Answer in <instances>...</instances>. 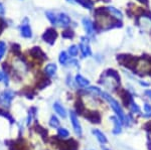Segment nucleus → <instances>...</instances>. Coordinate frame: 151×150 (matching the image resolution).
I'll return each instance as SVG.
<instances>
[{"label": "nucleus", "instance_id": "nucleus-1", "mask_svg": "<svg viewBox=\"0 0 151 150\" xmlns=\"http://www.w3.org/2000/svg\"><path fill=\"white\" fill-rule=\"evenodd\" d=\"M102 97L105 99V100L107 101L109 104H110V106L112 107V109L114 110V112L116 113V115L118 116L119 120L121 121V122L124 124V121H125V115H124V112L122 110V108H121V106L119 105V103L117 102L115 99H113L111 96H109L107 93H102L101 94Z\"/></svg>", "mask_w": 151, "mask_h": 150}, {"label": "nucleus", "instance_id": "nucleus-2", "mask_svg": "<svg viewBox=\"0 0 151 150\" xmlns=\"http://www.w3.org/2000/svg\"><path fill=\"white\" fill-rule=\"evenodd\" d=\"M117 60L120 62L122 66L127 67L128 69H135L136 66H137V59L135 57H132V55H117Z\"/></svg>", "mask_w": 151, "mask_h": 150}, {"label": "nucleus", "instance_id": "nucleus-3", "mask_svg": "<svg viewBox=\"0 0 151 150\" xmlns=\"http://www.w3.org/2000/svg\"><path fill=\"white\" fill-rule=\"evenodd\" d=\"M13 98H14V92H12L10 90L4 91L0 95V105L4 106V107H9Z\"/></svg>", "mask_w": 151, "mask_h": 150}, {"label": "nucleus", "instance_id": "nucleus-4", "mask_svg": "<svg viewBox=\"0 0 151 150\" xmlns=\"http://www.w3.org/2000/svg\"><path fill=\"white\" fill-rule=\"evenodd\" d=\"M57 36H58V33H57V31H55V29H53V28H48V29L45 30V32L43 33L42 38L45 42H48L50 44H53L55 39H57Z\"/></svg>", "mask_w": 151, "mask_h": 150}, {"label": "nucleus", "instance_id": "nucleus-5", "mask_svg": "<svg viewBox=\"0 0 151 150\" xmlns=\"http://www.w3.org/2000/svg\"><path fill=\"white\" fill-rule=\"evenodd\" d=\"M70 121H72L73 127H74V129H75V132L77 133V135L81 136L82 135V127H81V124H80L79 120H78V117H77V115H76V113L70 112Z\"/></svg>", "mask_w": 151, "mask_h": 150}, {"label": "nucleus", "instance_id": "nucleus-6", "mask_svg": "<svg viewBox=\"0 0 151 150\" xmlns=\"http://www.w3.org/2000/svg\"><path fill=\"white\" fill-rule=\"evenodd\" d=\"M80 48H81L82 55L84 57H89L91 55V50H90V45L88 42V39L86 37H82V42L80 43Z\"/></svg>", "mask_w": 151, "mask_h": 150}, {"label": "nucleus", "instance_id": "nucleus-7", "mask_svg": "<svg viewBox=\"0 0 151 150\" xmlns=\"http://www.w3.org/2000/svg\"><path fill=\"white\" fill-rule=\"evenodd\" d=\"M85 117L87 118L90 122L92 123H96V124H99L101 122V115H100L99 112L97 111H91V112H88Z\"/></svg>", "mask_w": 151, "mask_h": 150}, {"label": "nucleus", "instance_id": "nucleus-8", "mask_svg": "<svg viewBox=\"0 0 151 150\" xmlns=\"http://www.w3.org/2000/svg\"><path fill=\"white\" fill-rule=\"evenodd\" d=\"M83 25H84V28H85V30L87 31L88 34L89 35L94 34V24L89 18L83 19Z\"/></svg>", "mask_w": 151, "mask_h": 150}, {"label": "nucleus", "instance_id": "nucleus-9", "mask_svg": "<svg viewBox=\"0 0 151 150\" xmlns=\"http://www.w3.org/2000/svg\"><path fill=\"white\" fill-rule=\"evenodd\" d=\"M58 23L60 24L63 27H68L70 23V19L67 14L65 13H60V15L58 16Z\"/></svg>", "mask_w": 151, "mask_h": 150}, {"label": "nucleus", "instance_id": "nucleus-10", "mask_svg": "<svg viewBox=\"0 0 151 150\" xmlns=\"http://www.w3.org/2000/svg\"><path fill=\"white\" fill-rule=\"evenodd\" d=\"M30 55H32L33 57H35V59H38V60H41V59H45V52H42V50H40V47H32L30 50Z\"/></svg>", "mask_w": 151, "mask_h": 150}, {"label": "nucleus", "instance_id": "nucleus-11", "mask_svg": "<svg viewBox=\"0 0 151 150\" xmlns=\"http://www.w3.org/2000/svg\"><path fill=\"white\" fill-rule=\"evenodd\" d=\"M120 96H121V99H122V102L125 106H129L130 103L133 101L132 99V96L129 94V92H127L126 90H122L120 92Z\"/></svg>", "mask_w": 151, "mask_h": 150}, {"label": "nucleus", "instance_id": "nucleus-12", "mask_svg": "<svg viewBox=\"0 0 151 150\" xmlns=\"http://www.w3.org/2000/svg\"><path fill=\"white\" fill-rule=\"evenodd\" d=\"M110 120H112V122L114 123V130L113 133L114 134H119L122 131V122L119 120V118L117 117H110Z\"/></svg>", "mask_w": 151, "mask_h": 150}, {"label": "nucleus", "instance_id": "nucleus-13", "mask_svg": "<svg viewBox=\"0 0 151 150\" xmlns=\"http://www.w3.org/2000/svg\"><path fill=\"white\" fill-rule=\"evenodd\" d=\"M92 132H93V134L95 135V137H97V139L99 140V142H101L102 144L107 143V137L105 136V134H103V133L100 131V130L94 129Z\"/></svg>", "mask_w": 151, "mask_h": 150}, {"label": "nucleus", "instance_id": "nucleus-14", "mask_svg": "<svg viewBox=\"0 0 151 150\" xmlns=\"http://www.w3.org/2000/svg\"><path fill=\"white\" fill-rule=\"evenodd\" d=\"M20 31H21V35L25 38H29L32 36V32H31V28L29 27V25L25 24V25H22L20 28Z\"/></svg>", "mask_w": 151, "mask_h": 150}, {"label": "nucleus", "instance_id": "nucleus-15", "mask_svg": "<svg viewBox=\"0 0 151 150\" xmlns=\"http://www.w3.org/2000/svg\"><path fill=\"white\" fill-rule=\"evenodd\" d=\"M53 109H55V111L60 116V117L65 118V116H67V113H65V108L63 107V106L60 105V103H55V104H53Z\"/></svg>", "mask_w": 151, "mask_h": 150}, {"label": "nucleus", "instance_id": "nucleus-16", "mask_svg": "<svg viewBox=\"0 0 151 150\" xmlns=\"http://www.w3.org/2000/svg\"><path fill=\"white\" fill-rule=\"evenodd\" d=\"M45 74H47L48 77L55 76V72H57V65H55V64L47 65V66L45 67Z\"/></svg>", "mask_w": 151, "mask_h": 150}, {"label": "nucleus", "instance_id": "nucleus-17", "mask_svg": "<svg viewBox=\"0 0 151 150\" xmlns=\"http://www.w3.org/2000/svg\"><path fill=\"white\" fill-rule=\"evenodd\" d=\"M76 82H77V84L79 85V86L84 87V88L89 86V81H88L87 79H85L84 77H82L81 75H77V76H76Z\"/></svg>", "mask_w": 151, "mask_h": 150}, {"label": "nucleus", "instance_id": "nucleus-18", "mask_svg": "<svg viewBox=\"0 0 151 150\" xmlns=\"http://www.w3.org/2000/svg\"><path fill=\"white\" fill-rule=\"evenodd\" d=\"M35 130H36V132H37V133H40V136L42 137V139L45 140V141H47V129H45V128L40 126L38 124H35Z\"/></svg>", "mask_w": 151, "mask_h": 150}, {"label": "nucleus", "instance_id": "nucleus-19", "mask_svg": "<svg viewBox=\"0 0 151 150\" xmlns=\"http://www.w3.org/2000/svg\"><path fill=\"white\" fill-rule=\"evenodd\" d=\"M106 75L107 77H111V78L115 79V81L117 83H120V77H119V74L115 70H108V71H106Z\"/></svg>", "mask_w": 151, "mask_h": 150}, {"label": "nucleus", "instance_id": "nucleus-20", "mask_svg": "<svg viewBox=\"0 0 151 150\" xmlns=\"http://www.w3.org/2000/svg\"><path fill=\"white\" fill-rule=\"evenodd\" d=\"M8 146H9V149L10 150H27V148L19 141L14 142V143H12L11 145H8Z\"/></svg>", "mask_w": 151, "mask_h": 150}, {"label": "nucleus", "instance_id": "nucleus-21", "mask_svg": "<svg viewBox=\"0 0 151 150\" xmlns=\"http://www.w3.org/2000/svg\"><path fill=\"white\" fill-rule=\"evenodd\" d=\"M108 11L109 12H111V14L113 16H115L116 18H118V19H121L122 18V12H121L120 10H118L117 8H115V7H113V6H111V7H108Z\"/></svg>", "mask_w": 151, "mask_h": 150}, {"label": "nucleus", "instance_id": "nucleus-22", "mask_svg": "<svg viewBox=\"0 0 151 150\" xmlns=\"http://www.w3.org/2000/svg\"><path fill=\"white\" fill-rule=\"evenodd\" d=\"M76 110H77V113H79V114H83L85 111V105L84 103L82 102V100H78L77 102H76Z\"/></svg>", "mask_w": 151, "mask_h": 150}, {"label": "nucleus", "instance_id": "nucleus-23", "mask_svg": "<svg viewBox=\"0 0 151 150\" xmlns=\"http://www.w3.org/2000/svg\"><path fill=\"white\" fill-rule=\"evenodd\" d=\"M45 15H47V17L48 18V20H50L52 24H57L58 23V16L55 15L53 12L47 11V13H45Z\"/></svg>", "mask_w": 151, "mask_h": 150}, {"label": "nucleus", "instance_id": "nucleus-24", "mask_svg": "<svg viewBox=\"0 0 151 150\" xmlns=\"http://www.w3.org/2000/svg\"><path fill=\"white\" fill-rule=\"evenodd\" d=\"M86 92L87 93L93 94V95H101L102 94L101 90L99 88H97V87H89V88L86 89Z\"/></svg>", "mask_w": 151, "mask_h": 150}, {"label": "nucleus", "instance_id": "nucleus-25", "mask_svg": "<svg viewBox=\"0 0 151 150\" xmlns=\"http://www.w3.org/2000/svg\"><path fill=\"white\" fill-rule=\"evenodd\" d=\"M50 125L52 127H55V128H58V126H60V121H58V119L57 117H55V115L52 116L50 117Z\"/></svg>", "mask_w": 151, "mask_h": 150}, {"label": "nucleus", "instance_id": "nucleus-26", "mask_svg": "<svg viewBox=\"0 0 151 150\" xmlns=\"http://www.w3.org/2000/svg\"><path fill=\"white\" fill-rule=\"evenodd\" d=\"M68 59H69V57H68L67 52H62L60 54V59H58V60H60V62L62 65H65L68 62Z\"/></svg>", "mask_w": 151, "mask_h": 150}, {"label": "nucleus", "instance_id": "nucleus-27", "mask_svg": "<svg viewBox=\"0 0 151 150\" xmlns=\"http://www.w3.org/2000/svg\"><path fill=\"white\" fill-rule=\"evenodd\" d=\"M58 136L60 137H69V135H70V133L69 131H68L67 129H65V128H58Z\"/></svg>", "mask_w": 151, "mask_h": 150}, {"label": "nucleus", "instance_id": "nucleus-28", "mask_svg": "<svg viewBox=\"0 0 151 150\" xmlns=\"http://www.w3.org/2000/svg\"><path fill=\"white\" fill-rule=\"evenodd\" d=\"M129 107H130V110L132 111L133 113H139L140 112V108L139 106L137 105L134 101H132V102L130 103V105H129Z\"/></svg>", "mask_w": 151, "mask_h": 150}, {"label": "nucleus", "instance_id": "nucleus-29", "mask_svg": "<svg viewBox=\"0 0 151 150\" xmlns=\"http://www.w3.org/2000/svg\"><path fill=\"white\" fill-rule=\"evenodd\" d=\"M69 55L70 57H76L78 55V47L77 45H70L69 48Z\"/></svg>", "mask_w": 151, "mask_h": 150}, {"label": "nucleus", "instance_id": "nucleus-30", "mask_svg": "<svg viewBox=\"0 0 151 150\" xmlns=\"http://www.w3.org/2000/svg\"><path fill=\"white\" fill-rule=\"evenodd\" d=\"M6 52V44L5 42H0V60L3 57L4 54H5Z\"/></svg>", "mask_w": 151, "mask_h": 150}, {"label": "nucleus", "instance_id": "nucleus-31", "mask_svg": "<svg viewBox=\"0 0 151 150\" xmlns=\"http://www.w3.org/2000/svg\"><path fill=\"white\" fill-rule=\"evenodd\" d=\"M63 37L64 38H68V39H70V38L74 37V32H73V30H65L63 32Z\"/></svg>", "mask_w": 151, "mask_h": 150}, {"label": "nucleus", "instance_id": "nucleus-32", "mask_svg": "<svg viewBox=\"0 0 151 150\" xmlns=\"http://www.w3.org/2000/svg\"><path fill=\"white\" fill-rule=\"evenodd\" d=\"M48 85H50V81L47 79H43L40 81V84H38V88H40V90H42L43 88H45V87L48 86Z\"/></svg>", "mask_w": 151, "mask_h": 150}, {"label": "nucleus", "instance_id": "nucleus-33", "mask_svg": "<svg viewBox=\"0 0 151 150\" xmlns=\"http://www.w3.org/2000/svg\"><path fill=\"white\" fill-rule=\"evenodd\" d=\"M144 111H145V116L146 117H151V105L146 103L144 105Z\"/></svg>", "mask_w": 151, "mask_h": 150}, {"label": "nucleus", "instance_id": "nucleus-34", "mask_svg": "<svg viewBox=\"0 0 151 150\" xmlns=\"http://www.w3.org/2000/svg\"><path fill=\"white\" fill-rule=\"evenodd\" d=\"M12 47H13V52H15V54H20V48H19V45L13 44L12 45Z\"/></svg>", "mask_w": 151, "mask_h": 150}, {"label": "nucleus", "instance_id": "nucleus-35", "mask_svg": "<svg viewBox=\"0 0 151 150\" xmlns=\"http://www.w3.org/2000/svg\"><path fill=\"white\" fill-rule=\"evenodd\" d=\"M4 11H5V9H4V6L2 3H0V16H2L4 14Z\"/></svg>", "mask_w": 151, "mask_h": 150}, {"label": "nucleus", "instance_id": "nucleus-36", "mask_svg": "<svg viewBox=\"0 0 151 150\" xmlns=\"http://www.w3.org/2000/svg\"><path fill=\"white\" fill-rule=\"evenodd\" d=\"M144 128H145V130H147V131H151V122L147 123V124L144 126Z\"/></svg>", "mask_w": 151, "mask_h": 150}, {"label": "nucleus", "instance_id": "nucleus-37", "mask_svg": "<svg viewBox=\"0 0 151 150\" xmlns=\"http://www.w3.org/2000/svg\"><path fill=\"white\" fill-rule=\"evenodd\" d=\"M145 95L147 96L149 99H151V90H146L145 91Z\"/></svg>", "mask_w": 151, "mask_h": 150}, {"label": "nucleus", "instance_id": "nucleus-38", "mask_svg": "<svg viewBox=\"0 0 151 150\" xmlns=\"http://www.w3.org/2000/svg\"><path fill=\"white\" fill-rule=\"evenodd\" d=\"M4 78H5V74L2 72H0V81H2V80H4Z\"/></svg>", "mask_w": 151, "mask_h": 150}, {"label": "nucleus", "instance_id": "nucleus-39", "mask_svg": "<svg viewBox=\"0 0 151 150\" xmlns=\"http://www.w3.org/2000/svg\"><path fill=\"white\" fill-rule=\"evenodd\" d=\"M138 1H139L140 3L145 4V5H147V4H148V0H138Z\"/></svg>", "mask_w": 151, "mask_h": 150}, {"label": "nucleus", "instance_id": "nucleus-40", "mask_svg": "<svg viewBox=\"0 0 151 150\" xmlns=\"http://www.w3.org/2000/svg\"><path fill=\"white\" fill-rule=\"evenodd\" d=\"M148 149L151 150V143H150V142H148Z\"/></svg>", "mask_w": 151, "mask_h": 150}, {"label": "nucleus", "instance_id": "nucleus-41", "mask_svg": "<svg viewBox=\"0 0 151 150\" xmlns=\"http://www.w3.org/2000/svg\"><path fill=\"white\" fill-rule=\"evenodd\" d=\"M68 1H70V2H74V1H76V0H68Z\"/></svg>", "mask_w": 151, "mask_h": 150}, {"label": "nucleus", "instance_id": "nucleus-42", "mask_svg": "<svg viewBox=\"0 0 151 150\" xmlns=\"http://www.w3.org/2000/svg\"><path fill=\"white\" fill-rule=\"evenodd\" d=\"M104 150H107V149H104Z\"/></svg>", "mask_w": 151, "mask_h": 150}]
</instances>
